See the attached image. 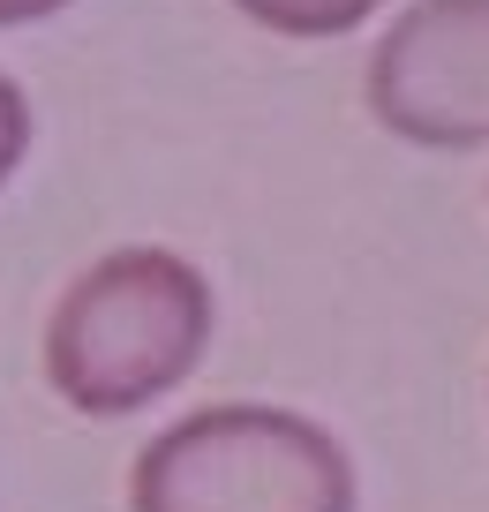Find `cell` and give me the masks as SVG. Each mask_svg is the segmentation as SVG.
I'll use <instances>...</instances> for the list:
<instances>
[{
    "label": "cell",
    "instance_id": "cell-1",
    "mask_svg": "<svg viewBox=\"0 0 489 512\" xmlns=\"http://www.w3.org/2000/svg\"><path fill=\"white\" fill-rule=\"evenodd\" d=\"M211 332H219L211 279L181 249L128 241L61 287L46 317V384L76 415L121 422L181 392L211 354Z\"/></svg>",
    "mask_w": 489,
    "mask_h": 512
},
{
    "label": "cell",
    "instance_id": "cell-2",
    "mask_svg": "<svg viewBox=\"0 0 489 512\" xmlns=\"http://www.w3.org/2000/svg\"><path fill=\"white\" fill-rule=\"evenodd\" d=\"M128 512H354V460L294 407L219 400L136 452Z\"/></svg>",
    "mask_w": 489,
    "mask_h": 512
},
{
    "label": "cell",
    "instance_id": "cell-3",
    "mask_svg": "<svg viewBox=\"0 0 489 512\" xmlns=\"http://www.w3.org/2000/svg\"><path fill=\"white\" fill-rule=\"evenodd\" d=\"M369 121L414 151L489 144V0H407L362 68Z\"/></svg>",
    "mask_w": 489,
    "mask_h": 512
},
{
    "label": "cell",
    "instance_id": "cell-4",
    "mask_svg": "<svg viewBox=\"0 0 489 512\" xmlns=\"http://www.w3.org/2000/svg\"><path fill=\"white\" fill-rule=\"evenodd\" d=\"M392 0H234V16H249L271 38H347L377 23Z\"/></svg>",
    "mask_w": 489,
    "mask_h": 512
},
{
    "label": "cell",
    "instance_id": "cell-5",
    "mask_svg": "<svg viewBox=\"0 0 489 512\" xmlns=\"http://www.w3.org/2000/svg\"><path fill=\"white\" fill-rule=\"evenodd\" d=\"M31 136H38V113H31V91H23L8 68H0V189L23 174L31 159Z\"/></svg>",
    "mask_w": 489,
    "mask_h": 512
},
{
    "label": "cell",
    "instance_id": "cell-6",
    "mask_svg": "<svg viewBox=\"0 0 489 512\" xmlns=\"http://www.w3.org/2000/svg\"><path fill=\"white\" fill-rule=\"evenodd\" d=\"M61 8H76V0H0V31H23V23H46V16H61Z\"/></svg>",
    "mask_w": 489,
    "mask_h": 512
}]
</instances>
